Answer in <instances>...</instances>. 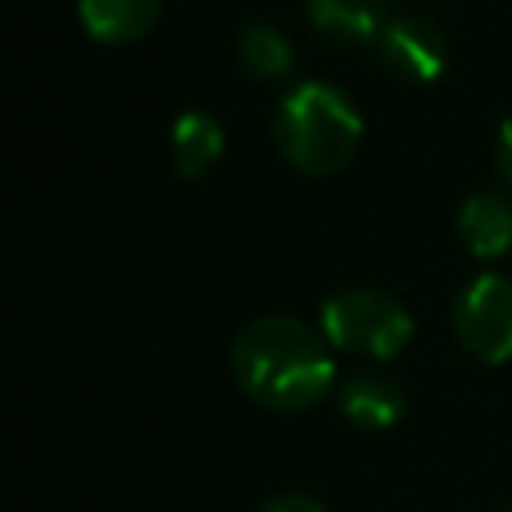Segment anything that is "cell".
<instances>
[{"label":"cell","mask_w":512,"mask_h":512,"mask_svg":"<svg viewBox=\"0 0 512 512\" xmlns=\"http://www.w3.org/2000/svg\"><path fill=\"white\" fill-rule=\"evenodd\" d=\"M228 364L240 392L268 412H304L336 380L328 336L296 316L248 320L232 340Z\"/></svg>","instance_id":"6da1fadb"},{"label":"cell","mask_w":512,"mask_h":512,"mask_svg":"<svg viewBox=\"0 0 512 512\" xmlns=\"http://www.w3.org/2000/svg\"><path fill=\"white\" fill-rule=\"evenodd\" d=\"M272 136L288 164L320 176V172L344 168L356 156L364 120H360L356 104L336 84L308 80V84H296L280 100Z\"/></svg>","instance_id":"7a4b0ae2"},{"label":"cell","mask_w":512,"mask_h":512,"mask_svg":"<svg viewBox=\"0 0 512 512\" xmlns=\"http://www.w3.org/2000/svg\"><path fill=\"white\" fill-rule=\"evenodd\" d=\"M320 328L332 348L360 352L372 360L396 356L412 340V312L376 288H344L324 300Z\"/></svg>","instance_id":"3957f363"},{"label":"cell","mask_w":512,"mask_h":512,"mask_svg":"<svg viewBox=\"0 0 512 512\" xmlns=\"http://www.w3.org/2000/svg\"><path fill=\"white\" fill-rule=\"evenodd\" d=\"M456 344L480 364H504L512 356V280L500 272L476 276L452 304Z\"/></svg>","instance_id":"277c9868"},{"label":"cell","mask_w":512,"mask_h":512,"mask_svg":"<svg viewBox=\"0 0 512 512\" xmlns=\"http://www.w3.org/2000/svg\"><path fill=\"white\" fill-rule=\"evenodd\" d=\"M380 60L388 64V72H396L408 84H424L432 76H440V68L448 64V40L440 32L436 20L428 16H388L380 40Z\"/></svg>","instance_id":"5b68a950"},{"label":"cell","mask_w":512,"mask_h":512,"mask_svg":"<svg viewBox=\"0 0 512 512\" xmlns=\"http://www.w3.org/2000/svg\"><path fill=\"white\" fill-rule=\"evenodd\" d=\"M404 388L392 376L380 372H360L340 388V412L356 424V428H392L404 416Z\"/></svg>","instance_id":"8992f818"},{"label":"cell","mask_w":512,"mask_h":512,"mask_svg":"<svg viewBox=\"0 0 512 512\" xmlns=\"http://www.w3.org/2000/svg\"><path fill=\"white\" fill-rule=\"evenodd\" d=\"M160 4L164 0H76V12L88 36L104 44H128L160 20Z\"/></svg>","instance_id":"52a82bcc"},{"label":"cell","mask_w":512,"mask_h":512,"mask_svg":"<svg viewBox=\"0 0 512 512\" xmlns=\"http://www.w3.org/2000/svg\"><path fill=\"white\" fill-rule=\"evenodd\" d=\"M308 16L324 36H332L340 44L380 40V32L388 24L384 0H308Z\"/></svg>","instance_id":"ba28073f"},{"label":"cell","mask_w":512,"mask_h":512,"mask_svg":"<svg viewBox=\"0 0 512 512\" xmlns=\"http://www.w3.org/2000/svg\"><path fill=\"white\" fill-rule=\"evenodd\" d=\"M460 236L476 256H500L512 244V204L500 192H476L460 208Z\"/></svg>","instance_id":"9c48e42d"},{"label":"cell","mask_w":512,"mask_h":512,"mask_svg":"<svg viewBox=\"0 0 512 512\" xmlns=\"http://www.w3.org/2000/svg\"><path fill=\"white\" fill-rule=\"evenodd\" d=\"M224 152V128L212 112H180L172 128V164L180 176H200Z\"/></svg>","instance_id":"30bf717a"},{"label":"cell","mask_w":512,"mask_h":512,"mask_svg":"<svg viewBox=\"0 0 512 512\" xmlns=\"http://www.w3.org/2000/svg\"><path fill=\"white\" fill-rule=\"evenodd\" d=\"M236 52H240V64L252 72V76H284L292 68V44L272 28V24H248L236 40Z\"/></svg>","instance_id":"8fae6325"},{"label":"cell","mask_w":512,"mask_h":512,"mask_svg":"<svg viewBox=\"0 0 512 512\" xmlns=\"http://www.w3.org/2000/svg\"><path fill=\"white\" fill-rule=\"evenodd\" d=\"M256 512H328V508L308 492H276L264 504H256Z\"/></svg>","instance_id":"7c38bea8"},{"label":"cell","mask_w":512,"mask_h":512,"mask_svg":"<svg viewBox=\"0 0 512 512\" xmlns=\"http://www.w3.org/2000/svg\"><path fill=\"white\" fill-rule=\"evenodd\" d=\"M496 164H500L504 180L512 184V116L500 124V136H496Z\"/></svg>","instance_id":"4fadbf2b"}]
</instances>
